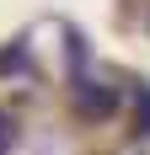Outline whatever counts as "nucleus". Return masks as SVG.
<instances>
[{
	"label": "nucleus",
	"mask_w": 150,
	"mask_h": 155,
	"mask_svg": "<svg viewBox=\"0 0 150 155\" xmlns=\"http://www.w3.org/2000/svg\"><path fill=\"white\" fill-rule=\"evenodd\" d=\"M113 107H118V96L107 91V86H86V91H80V112H86V118H107Z\"/></svg>",
	"instance_id": "nucleus-1"
},
{
	"label": "nucleus",
	"mask_w": 150,
	"mask_h": 155,
	"mask_svg": "<svg viewBox=\"0 0 150 155\" xmlns=\"http://www.w3.org/2000/svg\"><path fill=\"white\" fill-rule=\"evenodd\" d=\"M139 134H150V91H139Z\"/></svg>",
	"instance_id": "nucleus-3"
},
{
	"label": "nucleus",
	"mask_w": 150,
	"mask_h": 155,
	"mask_svg": "<svg viewBox=\"0 0 150 155\" xmlns=\"http://www.w3.org/2000/svg\"><path fill=\"white\" fill-rule=\"evenodd\" d=\"M11 139H16V134H11V118L0 112V155H11Z\"/></svg>",
	"instance_id": "nucleus-2"
},
{
	"label": "nucleus",
	"mask_w": 150,
	"mask_h": 155,
	"mask_svg": "<svg viewBox=\"0 0 150 155\" xmlns=\"http://www.w3.org/2000/svg\"><path fill=\"white\" fill-rule=\"evenodd\" d=\"M16 64H22V48H5V54H0V75H5V70H16Z\"/></svg>",
	"instance_id": "nucleus-4"
}]
</instances>
